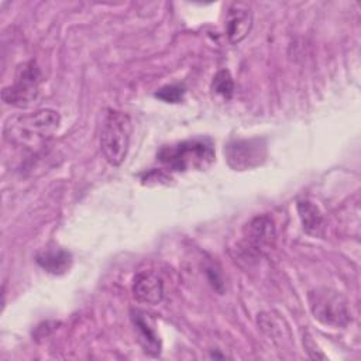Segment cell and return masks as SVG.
Returning <instances> with one entry per match:
<instances>
[{
    "instance_id": "obj_1",
    "label": "cell",
    "mask_w": 361,
    "mask_h": 361,
    "mask_svg": "<svg viewBox=\"0 0 361 361\" xmlns=\"http://www.w3.org/2000/svg\"><path fill=\"white\" fill-rule=\"evenodd\" d=\"M59 114L49 109L10 118L4 126V138L18 145H31L52 134L59 126Z\"/></svg>"
},
{
    "instance_id": "obj_2",
    "label": "cell",
    "mask_w": 361,
    "mask_h": 361,
    "mask_svg": "<svg viewBox=\"0 0 361 361\" xmlns=\"http://www.w3.org/2000/svg\"><path fill=\"white\" fill-rule=\"evenodd\" d=\"M131 130L133 126L128 114L118 110H109L106 113L100 133V148L110 165L118 166L126 159Z\"/></svg>"
},
{
    "instance_id": "obj_3",
    "label": "cell",
    "mask_w": 361,
    "mask_h": 361,
    "mask_svg": "<svg viewBox=\"0 0 361 361\" xmlns=\"http://www.w3.org/2000/svg\"><path fill=\"white\" fill-rule=\"evenodd\" d=\"M158 158L175 171L203 169L214 159V151L207 140H188L159 149Z\"/></svg>"
},
{
    "instance_id": "obj_4",
    "label": "cell",
    "mask_w": 361,
    "mask_h": 361,
    "mask_svg": "<svg viewBox=\"0 0 361 361\" xmlns=\"http://www.w3.org/2000/svg\"><path fill=\"white\" fill-rule=\"evenodd\" d=\"M310 310L320 323L331 327H344L350 322L345 299L336 290L319 288L309 293Z\"/></svg>"
},
{
    "instance_id": "obj_5",
    "label": "cell",
    "mask_w": 361,
    "mask_h": 361,
    "mask_svg": "<svg viewBox=\"0 0 361 361\" xmlns=\"http://www.w3.org/2000/svg\"><path fill=\"white\" fill-rule=\"evenodd\" d=\"M39 83L41 71L37 63L34 61L24 62L17 68L13 85L3 89L1 97L7 104L27 107L37 99L39 92Z\"/></svg>"
},
{
    "instance_id": "obj_6",
    "label": "cell",
    "mask_w": 361,
    "mask_h": 361,
    "mask_svg": "<svg viewBox=\"0 0 361 361\" xmlns=\"http://www.w3.org/2000/svg\"><path fill=\"white\" fill-rule=\"evenodd\" d=\"M226 159L234 171H244L258 166L265 159V141L259 138L234 140L224 148Z\"/></svg>"
},
{
    "instance_id": "obj_7",
    "label": "cell",
    "mask_w": 361,
    "mask_h": 361,
    "mask_svg": "<svg viewBox=\"0 0 361 361\" xmlns=\"http://www.w3.org/2000/svg\"><path fill=\"white\" fill-rule=\"evenodd\" d=\"M275 226L268 216L254 217L244 228V247L252 254H265L275 244Z\"/></svg>"
},
{
    "instance_id": "obj_8",
    "label": "cell",
    "mask_w": 361,
    "mask_h": 361,
    "mask_svg": "<svg viewBox=\"0 0 361 361\" xmlns=\"http://www.w3.org/2000/svg\"><path fill=\"white\" fill-rule=\"evenodd\" d=\"M252 27V11L247 3H233L226 14V34L231 44L241 42Z\"/></svg>"
},
{
    "instance_id": "obj_9",
    "label": "cell",
    "mask_w": 361,
    "mask_h": 361,
    "mask_svg": "<svg viewBox=\"0 0 361 361\" xmlns=\"http://www.w3.org/2000/svg\"><path fill=\"white\" fill-rule=\"evenodd\" d=\"M134 298L145 305H158L164 299L162 278L154 271H141L133 282Z\"/></svg>"
},
{
    "instance_id": "obj_10",
    "label": "cell",
    "mask_w": 361,
    "mask_h": 361,
    "mask_svg": "<svg viewBox=\"0 0 361 361\" xmlns=\"http://www.w3.org/2000/svg\"><path fill=\"white\" fill-rule=\"evenodd\" d=\"M35 258L38 265L52 275L65 274L72 264V255L68 251L58 247L44 248L37 254Z\"/></svg>"
},
{
    "instance_id": "obj_11",
    "label": "cell",
    "mask_w": 361,
    "mask_h": 361,
    "mask_svg": "<svg viewBox=\"0 0 361 361\" xmlns=\"http://www.w3.org/2000/svg\"><path fill=\"white\" fill-rule=\"evenodd\" d=\"M133 322L140 336V343L144 347V351L151 355H159L161 353V340L155 331L152 320L148 314L135 312L133 313Z\"/></svg>"
},
{
    "instance_id": "obj_12",
    "label": "cell",
    "mask_w": 361,
    "mask_h": 361,
    "mask_svg": "<svg viewBox=\"0 0 361 361\" xmlns=\"http://www.w3.org/2000/svg\"><path fill=\"white\" fill-rule=\"evenodd\" d=\"M299 219L302 221L305 233L313 237H319L323 233L324 220L320 209L310 200H299L296 204Z\"/></svg>"
},
{
    "instance_id": "obj_13",
    "label": "cell",
    "mask_w": 361,
    "mask_h": 361,
    "mask_svg": "<svg viewBox=\"0 0 361 361\" xmlns=\"http://www.w3.org/2000/svg\"><path fill=\"white\" fill-rule=\"evenodd\" d=\"M212 89L221 94L223 97L226 99H230L233 96V92H234V82L231 79V75L228 71L223 69V71H219L216 73V76L213 78V83H212Z\"/></svg>"
},
{
    "instance_id": "obj_14",
    "label": "cell",
    "mask_w": 361,
    "mask_h": 361,
    "mask_svg": "<svg viewBox=\"0 0 361 361\" xmlns=\"http://www.w3.org/2000/svg\"><path fill=\"white\" fill-rule=\"evenodd\" d=\"M183 93H185V89L179 85H166L155 93V97L166 103H178L182 100Z\"/></svg>"
}]
</instances>
